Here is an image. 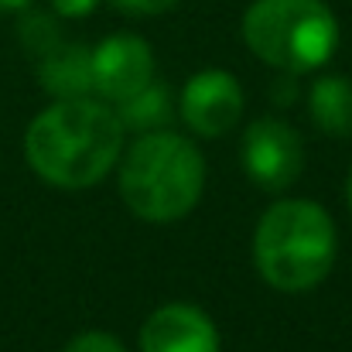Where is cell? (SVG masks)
Returning <instances> with one entry per match:
<instances>
[{"mask_svg": "<svg viewBox=\"0 0 352 352\" xmlns=\"http://www.w3.org/2000/svg\"><path fill=\"white\" fill-rule=\"evenodd\" d=\"M120 123L126 133H151V130H164L175 117V100L171 89L164 82H147L144 89H137L133 96H126L123 103L113 107Z\"/></svg>", "mask_w": 352, "mask_h": 352, "instance_id": "8fae6325", "label": "cell"}, {"mask_svg": "<svg viewBox=\"0 0 352 352\" xmlns=\"http://www.w3.org/2000/svg\"><path fill=\"white\" fill-rule=\"evenodd\" d=\"M123 137L126 130L110 103L58 100L28 123L24 157L55 188H93L117 168Z\"/></svg>", "mask_w": 352, "mask_h": 352, "instance_id": "6da1fadb", "label": "cell"}, {"mask_svg": "<svg viewBox=\"0 0 352 352\" xmlns=\"http://www.w3.org/2000/svg\"><path fill=\"white\" fill-rule=\"evenodd\" d=\"M246 48L277 72H315L339 48V21L325 0H253L243 14Z\"/></svg>", "mask_w": 352, "mask_h": 352, "instance_id": "277c9868", "label": "cell"}, {"mask_svg": "<svg viewBox=\"0 0 352 352\" xmlns=\"http://www.w3.org/2000/svg\"><path fill=\"white\" fill-rule=\"evenodd\" d=\"M31 0H0V10H24Z\"/></svg>", "mask_w": 352, "mask_h": 352, "instance_id": "e0dca14e", "label": "cell"}, {"mask_svg": "<svg viewBox=\"0 0 352 352\" xmlns=\"http://www.w3.org/2000/svg\"><path fill=\"white\" fill-rule=\"evenodd\" d=\"M243 86L226 69H202L182 89V117L199 137H223L243 117Z\"/></svg>", "mask_w": 352, "mask_h": 352, "instance_id": "52a82bcc", "label": "cell"}, {"mask_svg": "<svg viewBox=\"0 0 352 352\" xmlns=\"http://www.w3.org/2000/svg\"><path fill=\"white\" fill-rule=\"evenodd\" d=\"M96 3L100 0H52V10L58 17H86L96 10Z\"/></svg>", "mask_w": 352, "mask_h": 352, "instance_id": "9a60e30c", "label": "cell"}, {"mask_svg": "<svg viewBox=\"0 0 352 352\" xmlns=\"http://www.w3.org/2000/svg\"><path fill=\"white\" fill-rule=\"evenodd\" d=\"M311 123L329 137H352V82L342 76H322L308 93Z\"/></svg>", "mask_w": 352, "mask_h": 352, "instance_id": "30bf717a", "label": "cell"}, {"mask_svg": "<svg viewBox=\"0 0 352 352\" xmlns=\"http://www.w3.org/2000/svg\"><path fill=\"white\" fill-rule=\"evenodd\" d=\"M182 0H113V7L130 14V17H154V14H168L175 10Z\"/></svg>", "mask_w": 352, "mask_h": 352, "instance_id": "5bb4252c", "label": "cell"}, {"mask_svg": "<svg viewBox=\"0 0 352 352\" xmlns=\"http://www.w3.org/2000/svg\"><path fill=\"white\" fill-rule=\"evenodd\" d=\"M346 199H349V209H352V171H349V182H346Z\"/></svg>", "mask_w": 352, "mask_h": 352, "instance_id": "ac0fdd59", "label": "cell"}, {"mask_svg": "<svg viewBox=\"0 0 352 352\" xmlns=\"http://www.w3.org/2000/svg\"><path fill=\"white\" fill-rule=\"evenodd\" d=\"M294 93H298L294 76H291V72H284V82L277 86V103H294Z\"/></svg>", "mask_w": 352, "mask_h": 352, "instance_id": "2e32d148", "label": "cell"}, {"mask_svg": "<svg viewBox=\"0 0 352 352\" xmlns=\"http://www.w3.org/2000/svg\"><path fill=\"white\" fill-rule=\"evenodd\" d=\"M117 164L120 199L144 223H178L206 192L202 151L171 130L137 133Z\"/></svg>", "mask_w": 352, "mask_h": 352, "instance_id": "7a4b0ae2", "label": "cell"}, {"mask_svg": "<svg viewBox=\"0 0 352 352\" xmlns=\"http://www.w3.org/2000/svg\"><path fill=\"white\" fill-rule=\"evenodd\" d=\"M62 352H126V346L110 332H82Z\"/></svg>", "mask_w": 352, "mask_h": 352, "instance_id": "4fadbf2b", "label": "cell"}, {"mask_svg": "<svg viewBox=\"0 0 352 352\" xmlns=\"http://www.w3.org/2000/svg\"><path fill=\"white\" fill-rule=\"evenodd\" d=\"M38 86L55 100H82L93 93V48L62 41L38 58Z\"/></svg>", "mask_w": 352, "mask_h": 352, "instance_id": "9c48e42d", "label": "cell"}, {"mask_svg": "<svg viewBox=\"0 0 352 352\" xmlns=\"http://www.w3.org/2000/svg\"><path fill=\"white\" fill-rule=\"evenodd\" d=\"M17 38H21V45L34 55V58H41V55H48L52 48H58L65 38H62V28L55 24V17H48L45 10H28V14H21V21H17Z\"/></svg>", "mask_w": 352, "mask_h": 352, "instance_id": "7c38bea8", "label": "cell"}, {"mask_svg": "<svg viewBox=\"0 0 352 352\" xmlns=\"http://www.w3.org/2000/svg\"><path fill=\"white\" fill-rule=\"evenodd\" d=\"M154 79V52L140 34L117 31L93 48V93L110 107L123 103Z\"/></svg>", "mask_w": 352, "mask_h": 352, "instance_id": "8992f818", "label": "cell"}, {"mask_svg": "<svg viewBox=\"0 0 352 352\" xmlns=\"http://www.w3.org/2000/svg\"><path fill=\"white\" fill-rule=\"evenodd\" d=\"M243 168L250 182L263 192H284L298 182L305 168L301 133L277 117L253 120L243 133Z\"/></svg>", "mask_w": 352, "mask_h": 352, "instance_id": "5b68a950", "label": "cell"}, {"mask_svg": "<svg viewBox=\"0 0 352 352\" xmlns=\"http://www.w3.org/2000/svg\"><path fill=\"white\" fill-rule=\"evenodd\" d=\"M339 253L332 216L311 199H280L253 230V263L260 277L284 294L318 287Z\"/></svg>", "mask_w": 352, "mask_h": 352, "instance_id": "3957f363", "label": "cell"}, {"mask_svg": "<svg viewBox=\"0 0 352 352\" xmlns=\"http://www.w3.org/2000/svg\"><path fill=\"white\" fill-rule=\"evenodd\" d=\"M140 352H219V329L202 308L175 301L147 315Z\"/></svg>", "mask_w": 352, "mask_h": 352, "instance_id": "ba28073f", "label": "cell"}]
</instances>
